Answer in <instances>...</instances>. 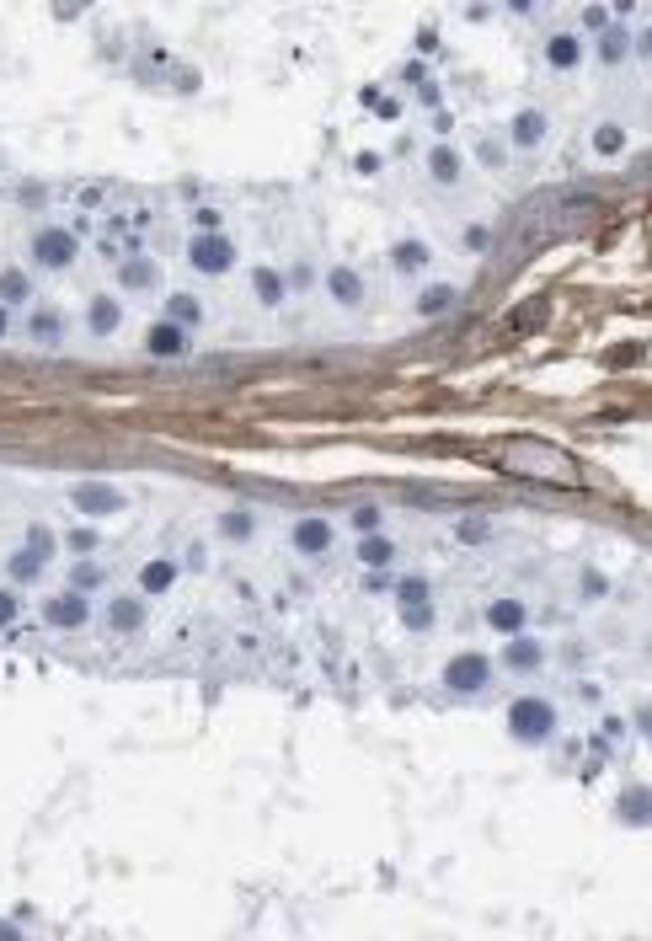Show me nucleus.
<instances>
[{
  "label": "nucleus",
  "instance_id": "obj_32",
  "mask_svg": "<svg viewBox=\"0 0 652 941\" xmlns=\"http://www.w3.org/2000/svg\"><path fill=\"white\" fill-rule=\"evenodd\" d=\"M59 551L75 562V557H97L102 551V524H70L65 535H59Z\"/></svg>",
  "mask_w": 652,
  "mask_h": 941
},
{
  "label": "nucleus",
  "instance_id": "obj_20",
  "mask_svg": "<svg viewBox=\"0 0 652 941\" xmlns=\"http://www.w3.org/2000/svg\"><path fill=\"white\" fill-rule=\"evenodd\" d=\"M246 295H252L257 311H284V305L294 300L278 262H252V268H246Z\"/></svg>",
  "mask_w": 652,
  "mask_h": 941
},
{
  "label": "nucleus",
  "instance_id": "obj_3",
  "mask_svg": "<svg viewBox=\"0 0 652 941\" xmlns=\"http://www.w3.org/2000/svg\"><path fill=\"white\" fill-rule=\"evenodd\" d=\"M75 262H81V236H75L70 225L49 220L27 236V268L33 273H70Z\"/></svg>",
  "mask_w": 652,
  "mask_h": 941
},
{
  "label": "nucleus",
  "instance_id": "obj_46",
  "mask_svg": "<svg viewBox=\"0 0 652 941\" xmlns=\"http://www.w3.org/2000/svg\"><path fill=\"white\" fill-rule=\"evenodd\" d=\"M449 129H455V113H449V107H444V113H433V134H439V140H449Z\"/></svg>",
  "mask_w": 652,
  "mask_h": 941
},
{
  "label": "nucleus",
  "instance_id": "obj_2",
  "mask_svg": "<svg viewBox=\"0 0 652 941\" xmlns=\"http://www.w3.org/2000/svg\"><path fill=\"white\" fill-rule=\"evenodd\" d=\"M503 471H514V476H535V482H556V487H572L578 482V466L562 455V450H551V444H530V439H519V444H508L503 450Z\"/></svg>",
  "mask_w": 652,
  "mask_h": 941
},
{
  "label": "nucleus",
  "instance_id": "obj_14",
  "mask_svg": "<svg viewBox=\"0 0 652 941\" xmlns=\"http://www.w3.org/2000/svg\"><path fill=\"white\" fill-rule=\"evenodd\" d=\"M102 626L113 631V637H139V631L150 626V599L134 594V589H113L102 599Z\"/></svg>",
  "mask_w": 652,
  "mask_h": 941
},
{
  "label": "nucleus",
  "instance_id": "obj_13",
  "mask_svg": "<svg viewBox=\"0 0 652 941\" xmlns=\"http://www.w3.org/2000/svg\"><path fill=\"white\" fill-rule=\"evenodd\" d=\"M123 321H129V300H118L113 289H97V295H86V311H81V327L91 343H113L123 332Z\"/></svg>",
  "mask_w": 652,
  "mask_h": 941
},
{
  "label": "nucleus",
  "instance_id": "obj_35",
  "mask_svg": "<svg viewBox=\"0 0 652 941\" xmlns=\"http://www.w3.org/2000/svg\"><path fill=\"white\" fill-rule=\"evenodd\" d=\"M343 524L353 530V541H359V535H380L385 530V508L380 503H353L343 514Z\"/></svg>",
  "mask_w": 652,
  "mask_h": 941
},
{
  "label": "nucleus",
  "instance_id": "obj_43",
  "mask_svg": "<svg viewBox=\"0 0 652 941\" xmlns=\"http://www.w3.org/2000/svg\"><path fill=\"white\" fill-rule=\"evenodd\" d=\"M182 573H209V541H188V551L177 557Z\"/></svg>",
  "mask_w": 652,
  "mask_h": 941
},
{
  "label": "nucleus",
  "instance_id": "obj_18",
  "mask_svg": "<svg viewBox=\"0 0 652 941\" xmlns=\"http://www.w3.org/2000/svg\"><path fill=\"white\" fill-rule=\"evenodd\" d=\"M546 658H551V647L535 637V631H519V637H503L498 647V658H492V669H503V674H540L546 669Z\"/></svg>",
  "mask_w": 652,
  "mask_h": 941
},
{
  "label": "nucleus",
  "instance_id": "obj_1",
  "mask_svg": "<svg viewBox=\"0 0 652 941\" xmlns=\"http://www.w3.org/2000/svg\"><path fill=\"white\" fill-rule=\"evenodd\" d=\"M503 728H508V738L514 744H524V749H546L551 738H556V728H562V712H556V701H546V696H514L508 701V712H503Z\"/></svg>",
  "mask_w": 652,
  "mask_h": 941
},
{
  "label": "nucleus",
  "instance_id": "obj_44",
  "mask_svg": "<svg viewBox=\"0 0 652 941\" xmlns=\"http://www.w3.org/2000/svg\"><path fill=\"white\" fill-rule=\"evenodd\" d=\"M583 599H588V605H594V599H604V594H610V578H604V573H594V567H583Z\"/></svg>",
  "mask_w": 652,
  "mask_h": 941
},
{
  "label": "nucleus",
  "instance_id": "obj_19",
  "mask_svg": "<svg viewBox=\"0 0 652 941\" xmlns=\"http://www.w3.org/2000/svg\"><path fill=\"white\" fill-rule=\"evenodd\" d=\"M481 626H487L492 637H519V631H530V599L524 594H492L487 605H481Z\"/></svg>",
  "mask_w": 652,
  "mask_h": 941
},
{
  "label": "nucleus",
  "instance_id": "obj_33",
  "mask_svg": "<svg viewBox=\"0 0 652 941\" xmlns=\"http://www.w3.org/2000/svg\"><path fill=\"white\" fill-rule=\"evenodd\" d=\"M508 161H514V156H508V145H503V134H487V129H481L476 134V166H481V172H508Z\"/></svg>",
  "mask_w": 652,
  "mask_h": 941
},
{
  "label": "nucleus",
  "instance_id": "obj_51",
  "mask_svg": "<svg viewBox=\"0 0 652 941\" xmlns=\"http://www.w3.org/2000/svg\"><path fill=\"white\" fill-rule=\"evenodd\" d=\"M11 337V311H0V343Z\"/></svg>",
  "mask_w": 652,
  "mask_h": 941
},
{
  "label": "nucleus",
  "instance_id": "obj_15",
  "mask_svg": "<svg viewBox=\"0 0 652 941\" xmlns=\"http://www.w3.org/2000/svg\"><path fill=\"white\" fill-rule=\"evenodd\" d=\"M139 348H145V359H155V364H182V359H193V332H182V327H172V321H145V332H139Z\"/></svg>",
  "mask_w": 652,
  "mask_h": 941
},
{
  "label": "nucleus",
  "instance_id": "obj_21",
  "mask_svg": "<svg viewBox=\"0 0 652 941\" xmlns=\"http://www.w3.org/2000/svg\"><path fill=\"white\" fill-rule=\"evenodd\" d=\"M540 59H546L551 75H578V70L588 65V38H578L572 27H562V33H546V43H540Z\"/></svg>",
  "mask_w": 652,
  "mask_h": 941
},
{
  "label": "nucleus",
  "instance_id": "obj_5",
  "mask_svg": "<svg viewBox=\"0 0 652 941\" xmlns=\"http://www.w3.org/2000/svg\"><path fill=\"white\" fill-rule=\"evenodd\" d=\"M22 337L33 348H43V353H59L75 337V316L59 300H33V305H27V316H22Z\"/></svg>",
  "mask_w": 652,
  "mask_h": 941
},
{
  "label": "nucleus",
  "instance_id": "obj_29",
  "mask_svg": "<svg viewBox=\"0 0 652 941\" xmlns=\"http://www.w3.org/2000/svg\"><path fill=\"white\" fill-rule=\"evenodd\" d=\"M631 54H636V38L626 33V27H604L599 38H588V59H599L604 70H620Z\"/></svg>",
  "mask_w": 652,
  "mask_h": 941
},
{
  "label": "nucleus",
  "instance_id": "obj_50",
  "mask_svg": "<svg viewBox=\"0 0 652 941\" xmlns=\"http://www.w3.org/2000/svg\"><path fill=\"white\" fill-rule=\"evenodd\" d=\"M0 941H27V936H22L17 920H0Z\"/></svg>",
  "mask_w": 652,
  "mask_h": 941
},
{
  "label": "nucleus",
  "instance_id": "obj_16",
  "mask_svg": "<svg viewBox=\"0 0 652 941\" xmlns=\"http://www.w3.org/2000/svg\"><path fill=\"white\" fill-rule=\"evenodd\" d=\"M433 262H439V252H433V241H428V236H396V241H391V252H385V268H391L396 279H407V284L428 279Z\"/></svg>",
  "mask_w": 652,
  "mask_h": 941
},
{
  "label": "nucleus",
  "instance_id": "obj_40",
  "mask_svg": "<svg viewBox=\"0 0 652 941\" xmlns=\"http://www.w3.org/2000/svg\"><path fill=\"white\" fill-rule=\"evenodd\" d=\"M188 220H193V236H214V230H225V209L198 204V209H188Z\"/></svg>",
  "mask_w": 652,
  "mask_h": 941
},
{
  "label": "nucleus",
  "instance_id": "obj_11",
  "mask_svg": "<svg viewBox=\"0 0 652 941\" xmlns=\"http://www.w3.org/2000/svg\"><path fill=\"white\" fill-rule=\"evenodd\" d=\"M38 615H43V626H54V631H86L97 621V605H91V594L54 589V594L38 599Z\"/></svg>",
  "mask_w": 652,
  "mask_h": 941
},
{
  "label": "nucleus",
  "instance_id": "obj_47",
  "mask_svg": "<svg viewBox=\"0 0 652 941\" xmlns=\"http://www.w3.org/2000/svg\"><path fill=\"white\" fill-rule=\"evenodd\" d=\"M417 102H423V107H439V81H423V86H417Z\"/></svg>",
  "mask_w": 652,
  "mask_h": 941
},
{
  "label": "nucleus",
  "instance_id": "obj_24",
  "mask_svg": "<svg viewBox=\"0 0 652 941\" xmlns=\"http://www.w3.org/2000/svg\"><path fill=\"white\" fill-rule=\"evenodd\" d=\"M38 300V273L27 262H6L0 268V311H27Z\"/></svg>",
  "mask_w": 652,
  "mask_h": 941
},
{
  "label": "nucleus",
  "instance_id": "obj_31",
  "mask_svg": "<svg viewBox=\"0 0 652 941\" xmlns=\"http://www.w3.org/2000/svg\"><path fill=\"white\" fill-rule=\"evenodd\" d=\"M102 583H107V562H102V557H75V562H70L65 589H75V594H102Z\"/></svg>",
  "mask_w": 652,
  "mask_h": 941
},
{
  "label": "nucleus",
  "instance_id": "obj_17",
  "mask_svg": "<svg viewBox=\"0 0 652 941\" xmlns=\"http://www.w3.org/2000/svg\"><path fill=\"white\" fill-rule=\"evenodd\" d=\"M321 295L337 305V311H364L369 300V279L359 273V262H332V268L321 273Z\"/></svg>",
  "mask_w": 652,
  "mask_h": 941
},
{
  "label": "nucleus",
  "instance_id": "obj_10",
  "mask_svg": "<svg viewBox=\"0 0 652 941\" xmlns=\"http://www.w3.org/2000/svg\"><path fill=\"white\" fill-rule=\"evenodd\" d=\"M289 551H294V557H305V562L332 557V551H337V519L332 514H294Z\"/></svg>",
  "mask_w": 652,
  "mask_h": 941
},
{
  "label": "nucleus",
  "instance_id": "obj_7",
  "mask_svg": "<svg viewBox=\"0 0 652 941\" xmlns=\"http://www.w3.org/2000/svg\"><path fill=\"white\" fill-rule=\"evenodd\" d=\"M70 508L81 514V524H102L129 508V492L118 482H107V476H86V482H70Z\"/></svg>",
  "mask_w": 652,
  "mask_h": 941
},
{
  "label": "nucleus",
  "instance_id": "obj_48",
  "mask_svg": "<svg viewBox=\"0 0 652 941\" xmlns=\"http://www.w3.org/2000/svg\"><path fill=\"white\" fill-rule=\"evenodd\" d=\"M417 54H439V38H433V27H423V33H417Z\"/></svg>",
  "mask_w": 652,
  "mask_h": 941
},
{
  "label": "nucleus",
  "instance_id": "obj_34",
  "mask_svg": "<svg viewBox=\"0 0 652 941\" xmlns=\"http://www.w3.org/2000/svg\"><path fill=\"white\" fill-rule=\"evenodd\" d=\"M391 599L396 605H433V578L428 573H396Z\"/></svg>",
  "mask_w": 652,
  "mask_h": 941
},
{
  "label": "nucleus",
  "instance_id": "obj_27",
  "mask_svg": "<svg viewBox=\"0 0 652 941\" xmlns=\"http://www.w3.org/2000/svg\"><path fill=\"white\" fill-rule=\"evenodd\" d=\"M588 150H594V161H620L631 150V129L620 118H594V129H588Z\"/></svg>",
  "mask_w": 652,
  "mask_h": 941
},
{
  "label": "nucleus",
  "instance_id": "obj_41",
  "mask_svg": "<svg viewBox=\"0 0 652 941\" xmlns=\"http://www.w3.org/2000/svg\"><path fill=\"white\" fill-rule=\"evenodd\" d=\"M460 246H465L471 257H487V252H492V230L481 225V220H471V225L460 230Z\"/></svg>",
  "mask_w": 652,
  "mask_h": 941
},
{
  "label": "nucleus",
  "instance_id": "obj_36",
  "mask_svg": "<svg viewBox=\"0 0 652 941\" xmlns=\"http://www.w3.org/2000/svg\"><path fill=\"white\" fill-rule=\"evenodd\" d=\"M22 546L33 551V557L54 562L59 557V530H54V524H43V519H33V524H27V535H22Z\"/></svg>",
  "mask_w": 652,
  "mask_h": 941
},
{
  "label": "nucleus",
  "instance_id": "obj_12",
  "mask_svg": "<svg viewBox=\"0 0 652 941\" xmlns=\"http://www.w3.org/2000/svg\"><path fill=\"white\" fill-rule=\"evenodd\" d=\"M423 177H428L439 193H460V188H465V177H471V161H465V150H460V145L433 140V145L423 150Z\"/></svg>",
  "mask_w": 652,
  "mask_h": 941
},
{
  "label": "nucleus",
  "instance_id": "obj_49",
  "mask_svg": "<svg viewBox=\"0 0 652 941\" xmlns=\"http://www.w3.org/2000/svg\"><path fill=\"white\" fill-rule=\"evenodd\" d=\"M626 819H631V824H642V792H631V797H626Z\"/></svg>",
  "mask_w": 652,
  "mask_h": 941
},
{
  "label": "nucleus",
  "instance_id": "obj_37",
  "mask_svg": "<svg viewBox=\"0 0 652 941\" xmlns=\"http://www.w3.org/2000/svg\"><path fill=\"white\" fill-rule=\"evenodd\" d=\"M492 530H498V524H492V514H460V519H455V541H460V546H487Z\"/></svg>",
  "mask_w": 652,
  "mask_h": 941
},
{
  "label": "nucleus",
  "instance_id": "obj_30",
  "mask_svg": "<svg viewBox=\"0 0 652 941\" xmlns=\"http://www.w3.org/2000/svg\"><path fill=\"white\" fill-rule=\"evenodd\" d=\"M43 573H49V562L33 557L27 546H17L6 557V578H0V583H11V589H33V583H43Z\"/></svg>",
  "mask_w": 652,
  "mask_h": 941
},
{
  "label": "nucleus",
  "instance_id": "obj_8",
  "mask_svg": "<svg viewBox=\"0 0 652 941\" xmlns=\"http://www.w3.org/2000/svg\"><path fill=\"white\" fill-rule=\"evenodd\" d=\"M492 674H498V669H492V653H481V647H460V653L444 658L439 685L455 690V696H476V690L492 685Z\"/></svg>",
  "mask_w": 652,
  "mask_h": 941
},
{
  "label": "nucleus",
  "instance_id": "obj_42",
  "mask_svg": "<svg viewBox=\"0 0 652 941\" xmlns=\"http://www.w3.org/2000/svg\"><path fill=\"white\" fill-rule=\"evenodd\" d=\"M17 615H22V589L0 583V631H6V626H17Z\"/></svg>",
  "mask_w": 652,
  "mask_h": 941
},
{
  "label": "nucleus",
  "instance_id": "obj_45",
  "mask_svg": "<svg viewBox=\"0 0 652 941\" xmlns=\"http://www.w3.org/2000/svg\"><path fill=\"white\" fill-rule=\"evenodd\" d=\"M353 172H359V177H380L385 172V156H380V150H359V156H353Z\"/></svg>",
  "mask_w": 652,
  "mask_h": 941
},
{
  "label": "nucleus",
  "instance_id": "obj_4",
  "mask_svg": "<svg viewBox=\"0 0 652 941\" xmlns=\"http://www.w3.org/2000/svg\"><path fill=\"white\" fill-rule=\"evenodd\" d=\"M188 268L198 279H230L241 268V241L230 230H214V236H188Z\"/></svg>",
  "mask_w": 652,
  "mask_h": 941
},
{
  "label": "nucleus",
  "instance_id": "obj_26",
  "mask_svg": "<svg viewBox=\"0 0 652 941\" xmlns=\"http://www.w3.org/2000/svg\"><path fill=\"white\" fill-rule=\"evenodd\" d=\"M353 557H359L364 573H391V567H401V541H396L391 530L359 535V541H353Z\"/></svg>",
  "mask_w": 652,
  "mask_h": 941
},
{
  "label": "nucleus",
  "instance_id": "obj_39",
  "mask_svg": "<svg viewBox=\"0 0 652 941\" xmlns=\"http://www.w3.org/2000/svg\"><path fill=\"white\" fill-rule=\"evenodd\" d=\"M604 27H615V11L610 6H583L578 11V27H572V33H578V38H588V33H604Z\"/></svg>",
  "mask_w": 652,
  "mask_h": 941
},
{
  "label": "nucleus",
  "instance_id": "obj_25",
  "mask_svg": "<svg viewBox=\"0 0 652 941\" xmlns=\"http://www.w3.org/2000/svg\"><path fill=\"white\" fill-rule=\"evenodd\" d=\"M460 305V284H449V279H423L417 284V295H412V316L417 321H439L449 316Z\"/></svg>",
  "mask_w": 652,
  "mask_h": 941
},
{
  "label": "nucleus",
  "instance_id": "obj_9",
  "mask_svg": "<svg viewBox=\"0 0 652 941\" xmlns=\"http://www.w3.org/2000/svg\"><path fill=\"white\" fill-rule=\"evenodd\" d=\"M118 262V300H150V295H166V279H161V257L150 252H123Z\"/></svg>",
  "mask_w": 652,
  "mask_h": 941
},
{
  "label": "nucleus",
  "instance_id": "obj_28",
  "mask_svg": "<svg viewBox=\"0 0 652 941\" xmlns=\"http://www.w3.org/2000/svg\"><path fill=\"white\" fill-rule=\"evenodd\" d=\"M177 578H182L177 557H145V562H139V589H134V594H145V599H166V594L177 589Z\"/></svg>",
  "mask_w": 652,
  "mask_h": 941
},
{
  "label": "nucleus",
  "instance_id": "obj_38",
  "mask_svg": "<svg viewBox=\"0 0 652 941\" xmlns=\"http://www.w3.org/2000/svg\"><path fill=\"white\" fill-rule=\"evenodd\" d=\"M396 621H401V631H433L439 605H396Z\"/></svg>",
  "mask_w": 652,
  "mask_h": 941
},
{
  "label": "nucleus",
  "instance_id": "obj_23",
  "mask_svg": "<svg viewBox=\"0 0 652 941\" xmlns=\"http://www.w3.org/2000/svg\"><path fill=\"white\" fill-rule=\"evenodd\" d=\"M257 530H262V519H257L252 503H230V508L214 514V535H220L225 546H252Z\"/></svg>",
  "mask_w": 652,
  "mask_h": 941
},
{
  "label": "nucleus",
  "instance_id": "obj_6",
  "mask_svg": "<svg viewBox=\"0 0 652 941\" xmlns=\"http://www.w3.org/2000/svg\"><path fill=\"white\" fill-rule=\"evenodd\" d=\"M503 145H508V156H540V150L551 145V113L546 107H535V102H524V107H514L508 113V123H503Z\"/></svg>",
  "mask_w": 652,
  "mask_h": 941
},
{
  "label": "nucleus",
  "instance_id": "obj_22",
  "mask_svg": "<svg viewBox=\"0 0 652 941\" xmlns=\"http://www.w3.org/2000/svg\"><path fill=\"white\" fill-rule=\"evenodd\" d=\"M161 321H172V327L198 337V327L209 321V305H204V295H193V289H166L161 295Z\"/></svg>",
  "mask_w": 652,
  "mask_h": 941
}]
</instances>
